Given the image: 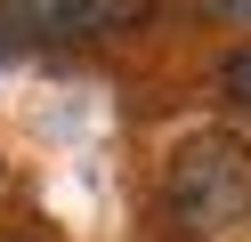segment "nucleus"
Returning <instances> with one entry per match:
<instances>
[{
    "instance_id": "f257e3e1",
    "label": "nucleus",
    "mask_w": 251,
    "mask_h": 242,
    "mask_svg": "<svg viewBox=\"0 0 251 242\" xmlns=\"http://www.w3.org/2000/svg\"><path fill=\"white\" fill-rule=\"evenodd\" d=\"M162 202L186 234H227V226L251 218V145L227 137V129H202L170 154L162 170Z\"/></svg>"
},
{
    "instance_id": "f03ea898",
    "label": "nucleus",
    "mask_w": 251,
    "mask_h": 242,
    "mask_svg": "<svg viewBox=\"0 0 251 242\" xmlns=\"http://www.w3.org/2000/svg\"><path fill=\"white\" fill-rule=\"evenodd\" d=\"M8 24H25L33 41H114L154 16V0H0Z\"/></svg>"
},
{
    "instance_id": "7ed1b4c3",
    "label": "nucleus",
    "mask_w": 251,
    "mask_h": 242,
    "mask_svg": "<svg viewBox=\"0 0 251 242\" xmlns=\"http://www.w3.org/2000/svg\"><path fill=\"white\" fill-rule=\"evenodd\" d=\"M219 89H227V97H235V105H243V113H251V48H235V57H227V65H219Z\"/></svg>"
},
{
    "instance_id": "20e7f679",
    "label": "nucleus",
    "mask_w": 251,
    "mask_h": 242,
    "mask_svg": "<svg viewBox=\"0 0 251 242\" xmlns=\"http://www.w3.org/2000/svg\"><path fill=\"white\" fill-rule=\"evenodd\" d=\"M211 8H227V16H251V0H211Z\"/></svg>"
}]
</instances>
